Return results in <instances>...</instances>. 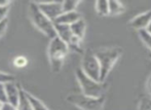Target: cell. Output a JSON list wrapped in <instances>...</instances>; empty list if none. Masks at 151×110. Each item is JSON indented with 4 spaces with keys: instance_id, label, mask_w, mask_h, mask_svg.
<instances>
[{
    "instance_id": "6da1fadb",
    "label": "cell",
    "mask_w": 151,
    "mask_h": 110,
    "mask_svg": "<svg viewBox=\"0 0 151 110\" xmlns=\"http://www.w3.org/2000/svg\"><path fill=\"white\" fill-rule=\"evenodd\" d=\"M123 50L119 46H110V47H101L95 50L96 57L99 61L101 67V82H105L109 73L113 69L119 58L122 55Z\"/></svg>"
},
{
    "instance_id": "7a4b0ae2",
    "label": "cell",
    "mask_w": 151,
    "mask_h": 110,
    "mask_svg": "<svg viewBox=\"0 0 151 110\" xmlns=\"http://www.w3.org/2000/svg\"><path fill=\"white\" fill-rule=\"evenodd\" d=\"M69 50V46L61 38L56 36L50 39L47 48V56L50 69L54 73H58L62 70Z\"/></svg>"
},
{
    "instance_id": "3957f363",
    "label": "cell",
    "mask_w": 151,
    "mask_h": 110,
    "mask_svg": "<svg viewBox=\"0 0 151 110\" xmlns=\"http://www.w3.org/2000/svg\"><path fill=\"white\" fill-rule=\"evenodd\" d=\"M29 17H30L31 22L33 25L41 31L45 36L52 39L57 36L56 28H55V23L50 21L41 10L39 9L37 5V2H30L29 3Z\"/></svg>"
},
{
    "instance_id": "277c9868",
    "label": "cell",
    "mask_w": 151,
    "mask_h": 110,
    "mask_svg": "<svg viewBox=\"0 0 151 110\" xmlns=\"http://www.w3.org/2000/svg\"><path fill=\"white\" fill-rule=\"evenodd\" d=\"M76 79L80 86L81 93L86 96L93 98H102L105 97V84L104 82L96 81L88 77L80 68H77L75 71Z\"/></svg>"
},
{
    "instance_id": "5b68a950",
    "label": "cell",
    "mask_w": 151,
    "mask_h": 110,
    "mask_svg": "<svg viewBox=\"0 0 151 110\" xmlns=\"http://www.w3.org/2000/svg\"><path fill=\"white\" fill-rule=\"evenodd\" d=\"M66 100L68 103L80 110H102L105 104V97L93 98V97L86 96L82 93L68 95Z\"/></svg>"
},
{
    "instance_id": "8992f818",
    "label": "cell",
    "mask_w": 151,
    "mask_h": 110,
    "mask_svg": "<svg viewBox=\"0 0 151 110\" xmlns=\"http://www.w3.org/2000/svg\"><path fill=\"white\" fill-rule=\"evenodd\" d=\"M80 69L91 79L96 80V81H100V79H101V67H100L99 61L96 57L95 50H91V48L84 50L83 55H82Z\"/></svg>"
},
{
    "instance_id": "52a82bcc",
    "label": "cell",
    "mask_w": 151,
    "mask_h": 110,
    "mask_svg": "<svg viewBox=\"0 0 151 110\" xmlns=\"http://www.w3.org/2000/svg\"><path fill=\"white\" fill-rule=\"evenodd\" d=\"M37 5L39 9L54 23L63 14L62 2H37Z\"/></svg>"
},
{
    "instance_id": "ba28073f",
    "label": "cell",
    "mask_w": 151,
    "mask_h": 110,
    "mask_svg": "<svg viewBox=\"0 0 151 110\" xmlns=\"http://www.w3.org/2000/svg\"><path fill=\"white\" fill-rule=\"evenodd\" d=\"M151 22V9L139 14L129 21V26L138 31L146 30Z\"/></svg>"
},
{
    "instance_id": "9c48e42d",
    "label": "cell",
    "mask_w": 151,
    "mask_h": 110,
    "mask_svg": "<svg viewBox=\"0 0 151 110\" xmlns=\"http://www.w3.org/2000/svg\"><path fill=\"white\" fill-rule=\"evenodd\" d=\"M4 86H5L7 102L18 107L19 100H20V95H21L20 86L17 84L16 82H9V83L4 84Z\"/></svg>"
},
{
    "instance_id": "30bf717a",
    "label": "cell",
    "mask_w": 151,
    "mask_h": 110,
    "mask_svg": "<svg viewBox=\"0 0 151 110\" xmlns=\"http://www.w3.org/2000/svg\"><path fill=\"white\" fill-rule=\"evenodd\" d=\"M55 28H56L57 36L61 38L65 43H67V45L69 44V42L73 39L74 34L71 30V27L68 25H62V24H56L55 23Z\"/></svg>"
},
{
    "instance_id": "8fae6325",
    "label": "cell",
    "mask_w": 151,
    "mask_h": 110,
    "mask_svg": "<svg viewBox=\"0 0 151 110\" xmlns=\"http://www.w3.org/2000/svg\"><path fill=\"white\" fill-rule=\"evenodd\" d=\"M81 19V14L78 12H63L55 23L56 24H62V25H68L71 26L75 22Z\"/></svg>"
},
{
    "instance_id": "7c38bea8",
    "label": "cell",
    "mask_w": 151,
    "mask_h": 110,
    "mask_svg": "<svg viewBox=\"0 0 151 110\" xmlns=\"http://www.w3.org/2000/svg\"><path fill=\"white\" fill-rule=\"evenodd\" d=\"M71 30L73 32L74 36L80 38V39H83L84 34H86V23L83 19H80L77 22H75L74 24H72L71 26Z\"/></svg>"
},
{
    "instance_id": "4fadbf2b",
    "label": "cell",
    "mask_w": 151,
    "mask_h": 110,
    "mask_svg": "<svg viewBox=\"0 0 151 110\" xmlns=\"http://www.w3.org/2000/svg\"><path fill=\"white\" fill-rule=\"evenodd\" d=\"M18 110H33V107L31 105V102L27 96V92L21 88L20 100L18 104Z\"/></svg>"
},
{
    "instance_id": "5bb4252c",
    "label": "cell",
    "mask_w": 151,
    "mask_h": 110,
    "mask_svg": "<svg viewBox=\"0 0 151 110\" xmlns=\"http://www.w3.org/2000/svg\"><path fill=\"white\" fill-rule=\"evenodd\" d=\"M125 12V7L120 1H109V12L111 16H119Z\"/></svg>"
},
{
    "instance_id": "9a60e30c",
    "label": "cell",
    "mask_w": 151,
    "mask_h": 110,
    "mask_svg": "<svg viewBox=\"0 0 151 110\" xmlns=\"http://www.w3.org/2000/svg\"><path fill=\"white\" fill-rule=\"evenodd\" d=\"M96 12L99 16L106 17L109 16V1H105V0H99L96 2Z\"/></svg>"
},
{
    "instance_id": "2e32d148",
    "label": "cell",
    "mask_w": 151,
    "mask_h": 110,
    "mask_svg": "<svg viewBox=\"0 0 151 110\" xmlns=\"http://www.w3.org/2000/svg\"><path fill=\"white\" fill-rule=\"evenodd\" d=\"M27 96H28L29 100H30L31 105H32V107H33V110H50V108H47V107L45 106V104H44L42 101H40L39 99L36 98L35 96L31 95L30 93L27 92Z\"/></svg>"
},
{
    "instance_id": "e0dca14e",
    "label": "cell",
    "mask_w": 151,
    "mask_h": 110,
    "mask_svg": "<svg viewBox=\"0 0 151 110\" xmlns=\"http://www.w3.org/2000/svg\"><path fill=\"white\" fill-rule=\"evenodd\" d=\"M79 3H80V1H76V0H66V1H62L63 12H75Z\"/></svg>"
},
{
    "instance_id": "ac0fdd59",
    "label": "cell",
    "mask_w": 151,
    "mask_h": 110,
    "mask_svg": "<svg viewBox=\"0 0 151 110\" xmlns=\"http://www.w3.org/2000/svg\"><path fill=\"white\" fill-rule=\"evenodd\" d=\"M138 110H151V96H143L140 99Z\"/></svg>"
},
{
    "instance_id": "d6986e66",
    "label": "cell",
    "mask_w": 151,
    "mask_h": 110,
    "mask_svg": "<svg viewBox=\"0 0 151 110\" xmlns=\"http://www.w3.org/2000/svg\"><path fill=\"white\" fill-rule=\"evenodd\" d=\"M139 37L142 40V42L149 48L151 52V35L146 30H141L139 31Z\"/></svg>"
},
{
    "instance_id": "ffe728a7",
    "label": "cell",
    "mask_w": 151,
    "mask_h": 110,
    "mask_svg": "<svg viewBox=\"0 0 151 110\" xmlns=\"http://www.w3.org/2000/svg\"><path fill=\"white\" fill-rule=\"evenodd\" d=\"M14 81H16V78H14V76L12 74L0 71V84H6Z\"/></svg>"
},
{
    "instance_id": "44dd1931",
    "label": "cell",
    "mask_w": 151,
    "mask_h": 110,
    "mask_svg": "<svg viewBox=\"0 0 151 110\" xmlns=\"http://www.w3.org/2000/svg\"><path fill=\"white\" fill-rule=\"evenodd\" d=\"M14 65L17 68H24L28 65V60L26 57L24 56H19L14 60Z\"/></svg>"
},
{
    "instance_id": "7402d4cb",
    "label": "cell",
    "mask_w": 151,
    "mask_h": 110,
    "mask_svg": "<svg viewBox=\"0 0 151 110\" xmlns=\"http://www.w3.org/2000/svg\"><path fill=\"white\" fill-rule=\"evenodd\" d=\"M10 6H0V23L7 20V14Z\"/></svg>"
},
{
    "instance_id": "603a6c76",
    "label": "cell",
    "mask_w": 151,
    "mask_h": 110,
    "mask_svg": "<svg viewBox=\"0 0 151 110\" xmlns=\"http://www.w3.org/2000/svg\"><path fill=\"white\" fill-rule=\"evenodd\" d=\"M0 102L7 103V97H6V92H5V86L4 84H0Z\"/></svg>"
},
{
    "instance_id": "cb8c5ba5",
    "label": "cell",
    "mask_w": 151,
    "mask_h": 110,
    "mask_svg": "<svg viewBox=\"0 0 151 110\" xmlns=\"http://www.w3.org/2000/svg\"><path fill=\"white\" fill-rule=\"evenodd\" d=\"M7 24H8V19L0 23V38L3 36L4 33H5L6 29H7Z\"/></svg>"
},
{
    "instance_id": "d4e9b609",
    "label": "cell",
    "mask_w": 151,
    "mask_h": 110,
    "mask_svg": "<svg viewBox=\"0 0 151 110\" xmlns=\"http://www.w3.org/2000/svg\"><path fill=\"white\" fill-rule=\"evenodd\" d=\"M1 110H18V107L7 102V103H3V104H2Z\"/></svg>"
},
{
    "instance_id": "484cf974",
    "label": "cell",
    "mask_w": 151,
    "mask_h": 110,
    "mask_svg": "<svg viewBox=\"0 0 151 110\" xmlns=\"http://www.w3.org/2000/svg\"><path fill=\"white\" fill-rule=\"evenodd\" d=\"M10 5H12V1H8V0L0 1V6H10Z\"/></svg>"
},
{
    "instance_id": "4316f807",
    "label": "cell",
    "mask_w": 151,
    "mask_h": 110,
    "mask_svg": "<svg viewBox=\"0 0 151 110\" xmlns=\"http://www.w3.org/2000/svg\"><path fill=\"white\" fill-rule=\"evenodd\" d=\"M146 31H147L148 33L151 35V22H150V24H149V26L147 27V29H146Z\"/></svg>"
},
{
    "instance_id": "83f0119b",
    "label": "cell",
    "mask_w": 151,
    "mask_h": 110,
    "mask_svg": "<svg viewBox=\"0 0 151 110\" xmlns=\"http://www.w3.org/2000/svg\"><path fill=\"white\" fill-rule=\"evenodd\" d=\"M148 86H149V90H150V92H151V77H150L149 81H148Z\"/></svg>"
},
{
    "instance_id": "f1b7e54d",
    "label": "cell",
    "mask_w": 151,
    "mask_h": 110,
    "mask_svg": "<svg viewBox=\"0 0 151 110\" xmlns=\"http://www.w3.org/2000/svg\"><path fill=\"white\" fill-rule=\"evenodd\" d=\"M1 108H2V103L0 102V110H1Z\"/></svg>"
},
{
    "instance_id": "f546056e",
    "label": "cell",
    "mask_w": 151,
    "mask_h": 110,
    "mask_svg": "<svg viewBox=\"0 0 151 110\" xmlns=\"http://www.w3.org/2000/svg\"><path fill=\"white\" fill-rule=\"evenodd\" d=\"M149 58H150V60H151V52L149 54Z\"/></svg>"
}]
</instances>
